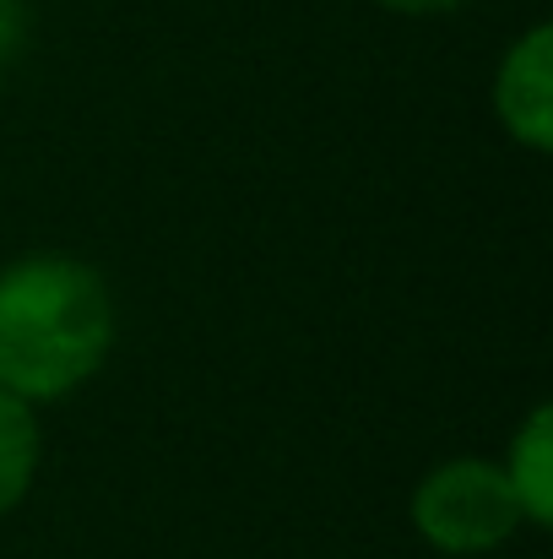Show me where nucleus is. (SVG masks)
Listing matches in <instances>:
<instances>
[{"label": "nucleus", "instance_id": "nucleus-1", "mask_svg": "<svg viewBox=\"0 0 553 559\" xmlns=\"http://www.w3.org/2000/svg\"><path fill=\"white\" fill-rule=\"evenodd\" d=\"M115 294L76 255H22L0 266V391L60 402L109 365Z\"/></svg>", "mask_w": 553, "mask_h": 559}, {"label": "nucleus", "instance_id": "nucleus-2", "mask_svg": "<svg viewBox=\"0 0 553 559\" xmlns=\"http://www.w3.org/2000/svg\"><path fill=\"white\" fill-rule=\"evenodd\" d=\"M407 516L429 549L450 559L494 555L500 544H510L527 527L505 467L489 456H450V462L429 467L412 489Z\"/></svg>", "mask_w": 553, "mask_h": 559}, {"label": "nucleus", "instance_id": "nucleus-3", "mask_svg": "<svg viewBox=\"0 0 553 559\" xmlns=\"http://www.w3.org/2000/svg\"><path fill=\"white\" fill-rule=\"evenodd\" d=\"M494 120L527 153L553 147V27L532 22L494 71Z\"/></svg>", "mask_w": 553, "mask_h": 559}, {"label": "nucleus", "instance_id": "nucleus-4", "mask_svg": "<svg viewBox=\"0 0 553 559\" xmlns=\"http://www.w3.org/2000/svg\"><path fill=\"white\" fill-rule=\"evenodd\" d=\"M500 467H505V478L516 489L521 516L532 527H553V407L549 402H538L521 418V429H516V440H510Z\"/></svg>", "mask_w": 553, "mask_h": 559}, {"label": "nucleus", "instance_id": "nucleus-5", "mask_svg": "<svg viewBox=\"0 0 553 559\" xmlns=\"http://www.w3.org/2000/svg\"><path fill=\"white\" fill-rule=\"evenodd\" d=\"M38 456H44V435L33 418V402L0 391V516H11L33 478H38Z\"/></svg>", "mask_w": 553, "mask_h": 559}, {"label": "nucleus", "instance_id": "nucleus-6", "mask_svg": "<svg viewBox=\"0 0 553 559\" xmlns=\"http://www.w3.org/2000/svg\"><path fill=\"white\" fill-rule=\"evenodd\" d=\"M374 5H385L396 16H445V11H461L467 0H374Z\"/></svg>", "mask_w": 553, "mask_h": 559}, {"label": "nucleus", "instance_id": "nucleus-7", "mask_svg": "<svg viewBox=\"0 0 553 559\" xmlns=\"http://www.w3.org/2000/svg\"><path fill=\"white\" fill-rule=\"evenodd\" d=\"M16 27H22V11H16V0H0V55L16 44Z\"/></svg>", "mask_w": 553, "mask_h": 559}]
</instances>
